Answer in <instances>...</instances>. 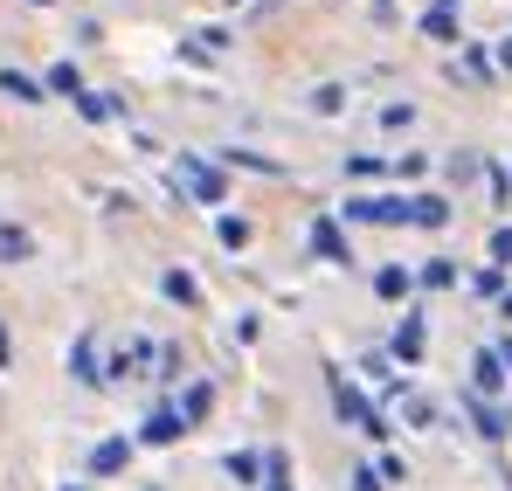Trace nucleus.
<instances>
[{
	"label": "nucleus",
	"mask_w": 512,
	"mask_h": 491,
	"mask_svg": "<svg viewBox=\"0 0 512 491\" xmlns=\"http://www.w3.org/2000/svg\"><path fill=\"white\" fill-rule=\"evenodd\" d=\"M333 409H340L346 422H360V436H374V443H381V436H388V422H381V415L367 409V395H360V388H353V381H346L340 367H333Z\"/></svg>",
	"instance_id": "1"
},
{
	"label": "nucleus",
	"mask_w": 512,
	"mask_h": 491,
	"mask_svg": "<svg viewBox=\"0 0 512 491\" xmlns=\"http://www.w3.org/2000/svg\"><path fill=\"white\" fill-rule=\"evenodd\" d=\"M173 180H180V187H187V194H194V201H208V208H222V194H229V187H222V173H215V166L187 160V153H180V160H173Z\"/></svg>",
	"instance_id": "2"
},
{
	"label": "nucleus",
	"mask_w": 512,
	"mask_h": 491,
	"mask_svg": "<svg viewBox=\"0 0 512 491\" xmlns=\"http://www.w3.org/2000/svg\"><path fill=\"white\" fill-rule=\"evenodd\" d=\"M70 374H77L84 388H97V381H104V367H97V339H90V332L70 346Z\"/></svg>",
	"instance_id": "3"
},
{
	"label": "nucleus",
	"mask_w": 512,
	"mask_h": 491,
	"mask_svg": "<svg viewBox=\"0 0 512 491\" xmlns=\"http://www.w3.org/2000/svg\"><path fill=\"white\" fill-rule=\"evenodd\" d=\"M180 429H187V422H180L173 409H153V415H146V429H139V436H146V443H180Z\"/></svg>",
	"instance_id": "4"
},
{
	"label": "nucleus",
	"mask_w": 512,
	"mask_h": 491,
	"mask_svg": "<svg viewBox=\"0 0 512 491\" xmlns=\"http://www.w3.org/2000/svg\"><path fill=\"white\" fill-rule=\"evenodd\" d=\"M471 374H478V388H485V395H499V388L512 381V374H506V360H499V353H478V360H471Z\"/></svg>",
	"instance_id": "5"
},
{
	"label": "nucleus",
	"mask_w": 512,
	"mask_h": 491,
	"mask_svg": "<svg viewBox=\"0 0 512 491\" xmlns=\"http://www.w3.org/2000/svg\"><path fill=\"white\" fill-rule=\"evenodd\" d=\"M312 249H319L326 263H346V236H340V222H312Z\"/></svg>",
	"instance_id": "6"
},
{
	"label": "nucleus",
	"mask_w": 512,
	"mask_h": 491,
	"mask_svg": "<svg viewBox=\"0 0 512 491\" xmlns=\"http://www.w3.org/2000/svg\"><path fill=\"white\" fill-rule=\"evenodd\" d=\"M409 222H423V229H443V222H450V201H436V194H416V201H409Z\"/></svg>",
	"instance_id": "7"
},
{
	"label": "nucleus",
	"mask_w": 512,
	"mask_h": 491,
	"mask_svg": "<svg viewBox=\"0 0 512 491\" xmlns=\"http://www.w3.org/2000/svg\"><path fill=\"white\" fill-rule=\"evenodd\" d=\"M423 319H402V326H395V353H402V360H409V367H416V360H423Z\"/></svg>",
	"instance_id": "8"
},
{
	"label": "nucleus",
	"mask_w": 512,
	"mask_h": 491,
	"mask_svg": "<svg viewBox=\"0 0 512 491\" xmlns=\"http://www.w3.org/2000/svg\"><path fill=\"white\" fill-rule=\"evenodd\" d=\"M125 457H132V443H97V450H90V471L111 478V471H125Z\"/></svg>",
	"instance_id": "9"
},
{
	"label": "nucleus",
	"mask_w": 512,
	"mask_h": 491,
	"mask_svg": "<svg viewBox=\"0 0 512 491\" xmlns=\"http://www.w3.org/2000/svg\"><path fill=\"white\" fill-rule=\"evenodd\" d=\"M77 111H84L90 125H104V118H118V104H111L104 90H77Z\"/></svg>",
	"instance_id": "10"
},
{
	"label": "nucleus",
	"mask_w": 512,
	"mask_h": 491,
	"mask_svg": "<svg viewBox=\"0 0 512 491\" xmlns=\"http://www.w3.org/2000/svg\"><path fill=\"white\" fill-rule=\"evenodd\" d=\"M0 90H7L14 104H42V83H28L21 70H0Z\"/></svg>",
	"instance_id": "11"
},
{
	"label": "nucleus",
	"mask_w": 512,
	"mask_h": 491,
	"mask_svg": "<svg viewBox=\"0 0 512 491\" xmlns=\"http://www.w3.org/2000/svg\"><path fill=\"white\" fill-rule=\"evenodd\" d=\"M409 284H416V277H409V270H395V263L374 277V291H381V298H409Z\"/></svg>",
	"instance_id": "12"
},
{
	"label": "nucleus",
	"mask_w": 512,
	"mask_h": 491,
	"mask_svg": "<svg viewBox=\"0 0 512 491\" xmlns=\"http://www.w3.org/2000/svg\"><path fill=\"white\" fill-rule=\"evenodd\" d=\"M423 35L450 42V35H457V14H450V7H429V14H423Z\"/></svg>",
	"instance_id": "13"
},
{
	"label": "nucleus",
	"mask_w": 512,
	"mask_h": 491,
	"mask_svg": "<svg viewBox=\"0 0 512 491\" xmlns=\"http://www.w3.org/2000/svg\"><path fill=\"white\" fill-rule=\"evenodd\" d=\"M263 471H270V485H263V491H291V457H284V450H270Z\"/></svg>",
	"instance_id": "14"
},
{
	"label": "nucleus",
	"mask_w": 512,
	"mask_h": 491,
	"mask_svg": "<svg viewBox=\"0 0 512 491\" xmlns=\"http://www.w3.org/2000/svg\"><path fill=\"white\" fill-rule=\"evenodd\" d=\"M229 478H236V485H256V478H263V464H256L250 450H236V457H229Z\"/></svg>",
	"instance_id": "15"
},
{
	"label": "nucleus",
	"mask_w": 512,
	"mask_h": 491,
	"mask_svg": "<svg viewBox=\"0 0 512 491\" xmlns=\"http://www.w3.org/2000/svg\"><path fill=\"white\" fill-rule=\"evenodd\" d=\"M208 402H215L208 388H187V402H180V422H201V415H208Z\"/></svg>",
	"instance_id": "16"
},
{
	"label": "nucleus",
	"mask_w": 512,
	"mask_h": 491,
	"mask_svg": "<svg viewBox=\"0 0 512 491\" xmlns=\"http://www.w3.org/2000/svg\"><path fill=\"white\" fill-rule=\"evenodd\" d=\"M167 298H180V305H194V277H187V270H167Z\"/></svg>",
	"instance_id": "17"
},
{
	"label": "nucleus",
	"mask_w": 512,
	"mask_h": 491,
	"mask_svg": "<svg viewBox=\"0 0 512 491\" xmlns=\"http://www.w3.org/2000/svg\"><path fill=\"white\" fill-rule=\"evenodd\" d=\"M0 256L21 263V256H28V236H21V229H0Z\"/></svg>",
	"instance_id": "18"
},
{
	"label": "nucleus",
	"mask_w": 512,
	"mask_h": 491,
	"mask_svg": "<svg viewBox=\"0 0 512 491\" xmlns=\"http://www.w3.org/2000/svg\"><path fill=\"white\" fill-rule=\"evenodd\" d=\"M222 243H229V249H243V243H250V222H236V215H222Z\"/></svg>",
	"instance_id": "19"
},
{
	"label": "nucleus",
	"mask_w": 512,
	"mask_h": 491,
	"mask_svg": "<svg viewBox=\"0 0 512 491\" xmlns=\"http://www.w3.org/2000/svg\"><path fill=\"white\" fill-rule=\"evenodd\" d=\"M450 277H457V270H450V263H443V256H436V263H423V284H429V291H443V284H450Z\"/></svg>",
	"instance_id": "20"
},
{
	"label": "nucleus",
	"mask_w": 512,
	"mask_h": 491,
	"mask_svg": "<svg viewBox=\"0 0 512 491\" xmlns=\"http://www.w3.org/2000/svg\"><path fill=\"white\" fill-rule=\"evenodd\" d=\"M471 415H478V429H485V436H506V422H499V415L485 409V402H471Z\"/></svg>",
	"instance_id": "21"
},
{
	"label": "nucleus",
	"mask_w": 512,
	"mask_h": 491,
	"mask_svg": "<svg viewBox=\"0 0 512 491\" xmlns=\"http://www.w3.org/2000/svg\"><path fill=\"white\" fill-rule=\"evenodd\" d=\"M49 90H70V97H77V70H70V63H56V70H49Z\"/></svg>",
	"instance_id": "22"
},
{
	"label": "nucleus",
	"mask_w": 512,
	"mask_h": 491,
	"mask_svg": "<svg viewBox=\"0 0 512 491\" xmlns=\"http://www.w3.org/2000/svg\"><path fill=\"white\" fill-rule=\"evenodd\" d=\"M492 263H512V229H492Z\"/></svg>",
	"instance_id": "23"
},
{
	"label": "nucleus",
	"mask_w": 512,
	"mask_h": 491,
	"mask_svg": "<svg viewBox=\"0 0 512 491\" xmlns=\"http://www.w3.org/2000/svg\"><path fill=\"white\" fill-rule=\"evenodd\" d=\"M353 491H381V478L374 471H353Z\"/></svg>",
	"instance_id": "24"
},
{
	"label": "nucleus",
	"mask_w": 512,
	"mask_h": 491,
	"mask_svg": "<svg viewBox=\"0 0 512 491\" xmlns=\"http://www.w3.org/2000/svg\"><path fill=\"white\" fill-rule=\"evenodd\" d=\"M7 360H14V339H7V326H0V367H7Z\"/></svg>",
	"instance_id": "25"
},
{
	"label": "nucleus",
	"mask_w": 512,
	"mask_h": 491,
	"mask_svg": "<svg viewBox=\"0 0 512 491\" xmlns=\"http://www.w3.org/2000/svg\"><path fill=\"white\" fill-rule=\"evenodd\" d=\"M499 70H512V35H506V42H499Z\"/></svg>",
	"instance_id": "26"
},
{
	"label": "nucleus",
	"mask_w": 512,
	"mask_h": 491,
	"mask_svg": "<svg viewBox=\"0 0 512 491\" xmlns=\"http://www.w3.org/2000/svg\"><path fill=\"white\" fill-rule=\"evenodd\" d=\"M499 360H506V367H512V346H506V353H499Z\"/></svg>",
	"instance_id": "27"
},
{
	"label": "nucleus",
	"mask_w": 512,
	"mask_h": 491,
	"mask_svg": "<svg viewBox=\"0 0 512 491\" xmlns=\"http://www.w3.org/2000/svg\"><path fill=\"white\" fill-rule=\"evenodd\" d=\"M35 7H49V0H35Z\"/></svg>",
	"instance_id": "28"
},
{
	"label": "nucleus",
	"mask_w": 512,
	"mask_h": 491,
	"mask_svg": "<svg viewBox=\"0 0 512 491\" xmlns=\"http://www.w3.org/2000/svg\"><path fill=\"white\" fill-rule=\"evenodd\" d=\"M63 491H77V485H63Z\"/></svg>",
	"instance_id": "29"
},
{
	"label": "nucleus",
	"mask_w": 512,
	"mask_h": 491,
	"mask_svg": "<svg viewBox=\"0 0 512 491\" xmlns=\"http://www.w3.org/2000/svg\"><path fill=\"white\" fill-rule=\"evenodd\" d=\"M506 187H512V180H506Z\"/></svg>",
	"instance_id": "30"
}]
</instances>
